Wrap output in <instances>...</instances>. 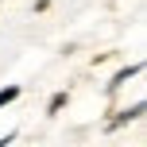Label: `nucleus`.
Listing matches in <instances>:
<instances>
[{
	"instance_id": "f257e3e1",
	"label": "nucleus",
	"mask_w": 147,
	"mask_h": 147,
	"mask_svg": "<svg viewBox=\"0 0 147 147\" xmlns=\"http://www.w3.org/2000/svg\"><path fill=\"white\" fill-rule=\"evenodd\" d=\"M16 97H20V89H16V85H12V89H0V105H8V101H16Z\"/></svg>"
},
{
	"instance_id": "f03ea898",
	"label": "nucleus",
	"mask_w": 147,
	"mask_h": 147,
	"mask_svg": "<svg viewBox=\"0 0 147 147\" xmlns=\"http://www.w3.org/2000/svg\"><path fill=\"white\" fill-rule=\"evenodd\" d=\"M8 143H12V136H4V140H0V147H8Z\"/></svg>"
}]
</instances>
